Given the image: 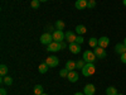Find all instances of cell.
<instances>
[{
    "mask_svg": "<svg viewBox=\"0 0 126 95\" xmlns=\"http://www.w3.org/2000/svg\"><path fill=\"white\" fill-rule=\"evenodd\" d=\"M54 33V27H52V25H49V27H47V33Z\"/></svg>",
    "mask_w": 126,
    "mask_h": 95,
    "instance_id": "obj_29",
    "label": "cell"
},
{
    "mask_svg": "<svg viewBox=\"0 0 126 95\" xmlns=\"http://www.w3.org/2000/svg\"><path fill=\"white\" fill-rule=\"evenodd\" d=\"M117 95H124V94H117Z\"/></svg>",
    "mask_w": 126,
    "mask_h": 95,
    "instance_id": "obj_38",
    "label": "cell"
},
{
    "mask_svg": "<svg viewBox=\"0 0 126 95\" xmlns=\"http://www.w3.org/2000/svg\"><path fill=\"white\" fill-rule=\"evenodd\" d=\"M106 94L107 95H117V89L115 86H109L106 89Z\"/></svg>",
    "mask_w": 126,
    "mask_h": 95,
    "instance_id": "obj_20",
    "label": "cell"
},
{
    "mask_svg": "<svg viewBox=\"0 0 126 95\" xmlns=\"http://www.w3.org/2000/svg\"><path fill=\"white\" fill-rule=\"evenodd\" d=\"M61 45H62V49H64V48L67 47V43H66L64 41H63V42H61Z\"/></svg>",
    "mask_w": 126,
    "mask_h": 95,
    "instance_id": "obj_32",
    "label": "cell"
},
{
    "mask_svg": "<svg viewBox=\"0 0 126 95\" xmlns=\"http://www.w3.org/2000/svg\"><path fill=\"white\" fill-rule=\"evenodd\" d=\"M0 95H6V90H5L4 88L0 89Z\"/></svg>",
    "mask_w": 126,
    "mask_h": 95,
    "instance_id": "obj_31",
    "label": "cell"
},
{
    "mask_svg": "<svg viewBox=\"0 0 126 95\" xmlns=\"http://www.w3.org/2000/svg\"><path fill=\"white\" fill-rule=\"evenodd\" d=\"M53 42V36H52L50 33H44V34H42L40 36V43H43V45H49Z\"/></svg>",
    "mask_w": 126,
    "mask_h": 95,
    "instance_id": "obj_5",
    "label": "cell"
},
{
    "mask_svg": "<svg viewBox=\"0 0 126 95\" xmlns=\"http://www.w3.org/2000/svg\"><path fill=\"white\" fill-rule=\"evenodd\" d=\"M40 3H46V1H48V0H39Z\"/></svg>",
    "mask_w": 126,
    "mask_h": 95,
    "instance_id": "obj_34",
    "label": "cell"
},
{
    "mask_svg": "<svg viewBox=\"0 0 126 95\" xmlns=\"http://www.w3.org/2000/svg\"><path fill=\"white\" fill-rule=\"evenodd\" d=\"M0 81H1L3 84H5V85H8V86L13 84V79L10 77V76H4V77H1V80H0Z\"/></svg>",
    "mask_w": 126,
    "mask_h": 95,
    "instance_id": "obj_19",
    "label": "cell"
},
{
    "mask_svg": "<svg viewBox=\"0 0 126 95\" xmlns=\"http://www.w3.org/2000/svg\"><path fill=\"white\" fill-rule=\"evenodd\" d=\"M83 42H85V38H83L82 36H77V38H76V43H78V45H82Z\"/></svg>",
    "mask_w": 126,
    "mask_h": 95,
    "instance_id": "obj_28",
    "label": "cell"
},
{
    "mask_svg": "<svg viewBox=\"0 0 126 95\" xmlns=\"http://www.w3.org/2000/svg\"><path fill=\"white\" fill-rule=\"evenodd\" d=\"M34 95H35V94H34Z\"/></svg>",
    "mask_w": 126,
    "mask_h": 95,
    "instance_id": "obj_40",
    "label": "cell"
},
{
    "mask_svg": "<svg viewBox=\"0 0 126 95\" xmlns=\"http://www.w3.org/2000/svg\"><path fill=\"white\" fill-rule=\"evenodd\" d=\"M109 45H110V39L107 38V37H101V38H98V46L100 47H102V48H106V47H109Z\"/></svg>",
    "mask_w": 126,
    "mask_h": 95,
    "instance_id": "obj_12",
    "label": "cell"
},
{
    "mask_svg": "<svg viewBox=\"0 0 126 95\" xmlns=\"http://www.w3.org/2000/svg\"><path fill=\"white\" fill-rule=\"evenodd\" d=\"M122 3H124V5L126 6V0H122Z\"/></svg>",
    "mask_w": 126,
    "mask_h": 95,
    "instance_id": "obj_35",
    "label": "cell"
},
{
    "mask_svg": "<svg viewBox=\"0 0 126 95\" xmlns=\"http://www.w3.org/2000/svg\"><path fill=\"white\" fill-rule=\"evenodd\" d=\"M34 94H35V95L44 94V93H43V86H42V85H35V86H34Z\"/></svg>",
    "mask_w": 126,
    "mask_h": 95,
    "instance_id": "obj_21",
    "label": "cell"
},
{
    "mask_svg": "<svg viewBox=\"0 0 126 95\" xmlns=\"http://www.w3.org/2000/svg\"><path fill=\"white\" fill-rule=\"evenodd\" d=\"M52 36H53V41L54 42H59V43L66 39V33H63L62 30H58V29H56L54 33H52Z\"/></svg>",
    "mask_w": 126,
    "mask_h": 95,
    "instance_id": "obj_2",
    "label": "cell"
},
{
    "mask_svg": "<svg viewBox=\"0 0 126 95\" xmlns=\"http://www.w3.org/2000/svg\"><path fill=\"white\" fill-rule=\"evenodd\" d=\"M6 73H8V66L6 65H1L0 66V75H1V77H4Z\"/></svg>",
    "mask_w": 126,
    "mask_h": 95,
    "instance_id": "obj_23",
    "label": "cell"
},
{
    "mask_svg": "<svg viewBox=\"0 0 126 95\" xmlns=\"http://www.w3.org/2000/svg\"><path fill=\"white\" fill-rule=\"evenodd\" d=\"M39 0H32V3H30V5H32V8L33 9H38L39 8Z\"/></svg>",
    "mask_w": 126,
    "mask_h": 95,
    "instance_id": "obj_26",
    "label": "cell"
},
{
    "mask_svg": "<svg viewBox=\"0 0 126 95\" xmlns=\"http://www.w3.org/2000/svg\"><path fill=\"white\" fill-rule=\"evenodd\" d=\"M66 69H67L68 71H73V70L76 69V62H75V61H72V60L67 61V63H66Z\"/></svg>",
    "mask_w": 126,
    "mask_h": 95,
    "instance_id": "obj_16",
    "label": "cell"
},
{
    "mask_svg": "<svg viewBox=\"0 0 126 95\" xmlns=\"http://www.w3.org/2000/svg\"><path fill=\"white\" fill-rule=\"evenodd\" d=\"M88 45H90V47H92V48L97 47V46H98V39L94 38V37L90 38V39H88Z\"/></svg>",
    "mask_w": 126,
    "mask_h": 95,
    "instance_id": "obj_17",
    "label": "cell"
},
{
    "mask_svg": "<svg viewBox=\"0 0 126 95\" xmlns=\"http://www.w3.org/2000/svg\"><path fill=\"white\" fill-rule=\"evenodd\" d=\"M76 38H77V36L73 33V32H71V30H68L67 33H66V41L68 42L69 45H71V43H75V42H76Z\"/></svg>",
    "mask_w": 126,
    "mask_h": 95,
    "instance_id": "obj_10",
    "label": "cell"
},
{
    "mask_svg": "<svg viewBox=\"0 0 126 95\" xmlns=\"http://www.w3.org/2000/svg\"><path fill=\"white\" fill-rule=\"evenodd\" d=\"M94 6H96V1H94V0H88L87 1V8L88 9H93Z\"/></svg>",
    "mask_w": 126,
    "mask_h": 95,
    "instance_id": "obj_27",
    "label": "cell"
},
{
    "mask_svg": "<svg viewBox=\"0 0 126 95\" xmlns=\"http://www.w3.org/2000/svg\"><path fill=\"white\" fill-rule=\"evenodd\" d=\"M75 95H85V93H76Z\"/></svg>",
    "mask_w": 126,
    "mask_h": 95,
    "instance_id": "obj_33",
    "label": "cell"
},
{
    "mask_svg": "<svg viewBox=\"0 0 126 95\" xmlns=\"http://www.w3.org/2000/svg\"><path fill=\"white\" fill-rule=\"evenodd\" d=\"M124 45H125V47H126V38L124 39Z\"/></svg>",
    "mask_w": 126,
    "mask_h": 95,
    "instance_id": "obj_36",
    "label": "cell"
},
{
    "mask_svg": "<svg viewBox=\"0 0 126 95\" xmlns=\"http://www.w3.org/2000/svg\"><path fill=\"white\" fill-rule=\"evenodd\" d=\"M54 27H56L58 30H62L63 28H64V22H63V20H57L56 24H54Z\"/></svg>",
    "mask_w": 126,
    "mask_h": 95,
    "instance_id": "obj_24",
    "label": "cell"
},
{
    "mask_svg": "<svg viewBox=\"0 0 126 95\" xmlns=\"http://www.w3.org/2000/svg\"><path fill=\"white\" fill-rule=\"evenodd\" d=\"M87 32V29H86V27L85 25H82V24H78L77 27H76V33L78 34V36H82V34H85Z\"/></svg>",
    "mask_w": 126,
    "mask_h": 95,
    "instance_id": "obj_15",
    "label": "cell"
},
{
    "mask_svg": "<svg viewBox=\"0 0 126 95\" xmlns=\"http://www.w3.org/2000/svg\"><path fill=\"white\" fill-rule=\"evenodd\" d=\"M94 71H96V67H94V65H93L92 62H87L86 65H85V67L82 69V75L86 76V77H88V76H92V75H93Z\"/></svg>",
    "mask_w": 126,
    "mask_h": 95,
    "instance_id": "obj_1",
    "label": "cell"
},
{
    "mask_svg": "<svg viewBox=\"0 0 126 95\" xmlns=\"http://www.w3.org/2000/svg\"><path fill=\"white\" fill-rule=\"evenodd\" d=\"M83 60H85L86 62H92L93 63L97 60V57L93 53V51H85L83 52Z\"/></svg>",
    "mask_w": 126,
    "mask_h": 95,
    "instance_id": "obj_3",
    "label": "cell"
},
{
    "mask_svg": "<svg viewBox=\"0 0 126 95\" xmlns=\"http://www.w3.org/2000/svg\"><path fill=\"white\" fill-rule=\"evenodd\" d=\"M42 95H48V94H42Z\"/></svg>",
    "mask_w": 126,
    "mask_h": 95,
    "instance_id": "obj_37",
    "label": "cell"
},
{
    "mask_svg": "<svg viewBox=\"0 0 126 95\" xmlns=\"http://www.w3.org/2000/svg\"><path fill=\"white\" fill-rule=\"evenodd\" d=\"M67 79H68V81H71V82H76V81H78V72L75 71V70H73V71H69Z\"/></svg>",
    "mask_w": 126,
    "mask_h": 95,
    "instance_id": "obj_11",
    "label": "cell"
},
{
    "mask_svg": "<svg viewBox=\"0 0 126 95\" xmlns=\"http://www.w3.org/2000/svg\"><path fill=\"white\" fill-rule=\"evenodd\" d=\"M120 60H121V62L126 63V52H125V53H122V55H121V58H120Z\"/></svg>",
    "mask_w": 126,
    "mask_h": 95,
    "instance_id": "obj_30",
    "label": "cell"
},
{
    "mask_svg": "<svg viewBox=\"0 0 126 95\" xmlns=\"http://www.w3.org/2000/svg\"><path fill=\"white\" fill-rule=\"evenodd\" d=\"M86 1H88V0H86Z\"/></svg>",
    "mask_w": 126,
    "mask_h": 95,
    "instance_id": "obj_39",
    "label": "cell"
},
{
    "mask_svg": "<svg viewBox=\"0 0 126 95\" xmlns=\"http://www.w3.org/2000/svg\"><path fill=\"white\" fill-rule=\"evenodd\" d=\"M68 48H69V51L72 52L73 55H77V53H79L81 52V45H78V43H71L69 46H68Z\"/></svg>",
    "mask_w": 126,
    "mask_h": 95,
    "instance_id": "obj_8",
    "label": "cell"
},
{
    "mask_svg": "<svg viewBox=\"0 0 126 95\" xmlns=\"http://www.w3.org/2000/svg\"><path fill=\"white\" fill-rule=\"evenodd\" d=\"M86 63H87V62H86L85 60H83V58H82V60H79V61H77V62H76V69H81V70H82L83 67H85Z\"/></svg>",
    "mask_w": 126,
    "mask_h": 95,
    "instance_id": "obj_22",
    "label": "cell"
},
{
    "mask_svg": "<svg viewBox=\"0 0 126 95\" xmlns=\"http://www.w3.org/2000/svg\"><path fill=\"white\" fill-rule=\"evenodd\" d=\"M47 47H48L47 49L49 52H57V51H61L62 49V45L59 43V42H54V41L52 42V43H49Z\"/></svg>",
    "mask_w": 126,
    "mask_h": 95,
    "instance_id": "obj_7",
    "label": "cell"
},
{
    "mask_svg": "<svg viewBox=\"0 0 126 95\" xmlns=\"http://www.w3.org/2000/svg\"><path fill=\"white\" fill-rule=\"evenodd\" d=\"M68 72H69V71H68L67 69H63V70L59 71V76H61V77H67V76H68Z\"/></svg>",
    "mask_w": 126,
    "mask_h": 95,
    "instance_id": "obj_25",
    "label": "cell"
},
{
    "mask_svg": "<svg viewBox=\"0 0 126 95\" xmlns=\"http://www.w3.org/2000/svg\"><path fill=\"white\" fill-rule=\"evenodd\" d=\"M75 5H76V8L78 10H83V9L87 8V1H86V0H77Z\"/></svg>",
    "mask_w": 126,
    "mask_h": 95,
    "instance_id": "obj_14",
    "label": "cell"
},
{
    "mask_svg": "<svg viewBox=\"0 0 126 95\" xmlns=\"http://www.w3.org/2000/svg\"><path fill=\"white\" fill-rule=\"evenodd\" d=\"M46 63H47L49 67H57L58 63H59V60H58V57H56V56H49V57L46 60Z\"/></svg>",
    "mask_w": 126,
    "mask_h": 95,
    "instance_id": "obj_6",
    "label": "cell"
},
{
    "mask_svg": "<svg viewBox=\"0 0 126 95\" xmlns=\"http://www.w3.org/2000/svg\"><path fill=\"white\" fill-rule=\"evenodd\" d=\"M93 53L96 55V57L97 58H105L106 57V51H105V48H102V47H100V46H97V47H94L93 48Z\"/></svg>",
    "mask_w": 126,
    "mask_h": 95,
    "instance_id": "obj_4",
    "label": "cell"
},
{
    "mask_svg": "<svg viewBox=\"0 0 126 95\" xmlns=\"http://www.w3.org/2000/svg\"><path fill=\"white\" fill-rule=\"evenodd\" d=\"M48 65H47V63L44 62V63H40V65H39V67H38V71L40 72V73H46L47 71H48Z\"/></svg>",
    "mask_w": 126,
    "mask_h": 95,
    "instance_id": "obj_18",
    "label": "cell"
},
{
    "mask_svg": "<svg viewBox=\"0 0 126 95\" xmlns=\"http://www.w3.org/2000/svg\"><path fill=\"white\" fill-rule=\"evenodd\" d=\"M83 93H85V95H93L94 93H96L94 85H92V84H87V85L85 86V89H83Z\"/></svg>",
    "mask_w": 126,
    "mask_h": 95,
    "instance_id": "obj_9",
    "label": "cell"
},
{
    "mask_svg": "<svg viewBox=\"0 0 126 95\" xmlns=\"http://www.w3.org/2000/svg\"><path fill=\"white\" fill-rule=\"evenodd\" d=\"M115 52H116V53H119L120 56H121L122 53H125V52H126L125 45H124V43H117L116 46H115Z\"/></svg>",
    "mask_w": 126,
    "mask_h": 95,
    "instance_id": "obj_13",
    "label": "cell"
}]
</instances>
